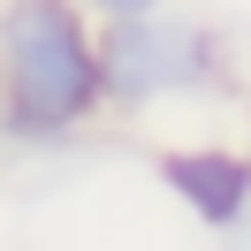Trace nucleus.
I'll return each instance as SVG.
<instances>
[{"mask_svg":"<svg viewBox=\"0 0 251 251\" xmlns=\"http://www.w3.org/2000/svg\"><path fill=\"white\" fill-rule=\"evenodd\" d=\"M160 183L190 205L205 236H236L251 221V152H236V145H168Z\"/></svg>","mask_w":251,"mask_h":251,"instance_id":"nucleus-3","label":"nucleus"},{"mask_svg":"<svg viewBox=\"0 0 251 251\" xmlns=\"http://www.w3.org/2000/svg\"><path fill=\"white\" fill-rule=\"evenodd\" d=\"M221 84V46L198 23L175 16H114L99 31V107L114 114H145L152 99L175 92H213Z\"/></svg>","mask_w":251,"mask_h":251,"instance_id":"nucleus-2","label":"nucleus"},{"mask_svg":"<svg viewBox=\"0 0 251 251\" xmlns=\"http://www.w3.org/2000/svg\"><path fill=\"white\" fill-rule=\"evenodd\" d=\"M99 114V38L84 0H0V129L76 137Z\"/></svg>","mask_w":251,"mask_h":251,"instance_id":"nucleus-1","label":"nucleus"},{"mask_svg":"<svg viewBox=\"0 0 251 251\" xmlns=\"http://www.w3.org/2000/svg\"><path fill=\"white\" fill-rule=\"evenodd\" d=\"M84 8H92L99 23H114V16H152L160 0H84Z\"/></svg>","mask_w":251,"mask_h":251,"instance_id":"nucleus-4","label":"nucleus"}]
</instances>
